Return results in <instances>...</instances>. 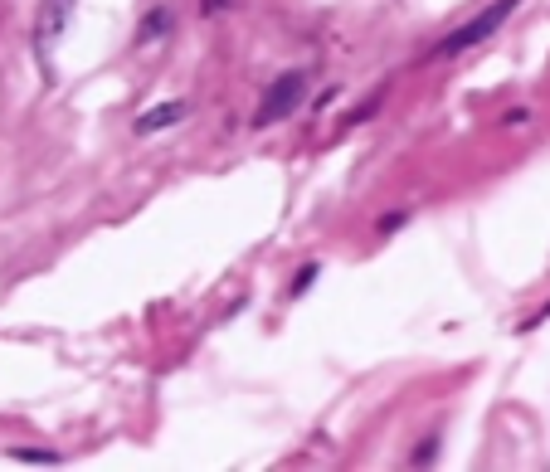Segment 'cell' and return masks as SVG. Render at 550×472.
<instances>
[{
	"instance_id": "4",
	"label": "cell",
	"mask_w": 550,
	"mask_h": 472,
	"mask_svg": "<svg viewBox=\"0 0 550 472\" xmlns=\"http://www.w3.org/2000/svg\"><path fill=\"white\" fill-rule=\"evenodd\" d=\"M185 112H190V103H185V98H176V103H156V108H147L142 117H137V137H151V132H166V127H176Z\"/></svg>"
},
{
	"instance_id": "5",
	"label": "cell",
	"mask_w": 550,
	"mask_h": 472,
	"mask_svg": "<svg viewBox=\"0 0 550 472\" xmlns=\"http://www.w3.org/2000/svg\"><path fill=\"white\" fill-rule=\"evenodd\" d=\"M166 30H171V10L156 5V10H147V20H142L137 39H142V44H156V39H166Z\"/></svg>"
},
{
	"instance_id": "7",
	"label": "cell",
	"mask_w": 550,
	"mask_h": 472,
	"mask_svg": "<svg viewBox=\"0 0 550 472\" xmlns=\"http://www.w3.org/2000/svg\"><path fill=\"white\" fill-rule=\"evenodd\" d=\"M317 273H322V268H317V263H307V268H297V283H293V297H302V292L312 288V283H317Z\"/></svg>"
},
{
	"instance_id": "2",
	"label": "cell",
	"mask_w": 550,
	"mask_h": 472,
	"mask_svg": "<svg viewBox=\"0 0 550 472\" xmlns=\"http://www.w3.org/2000/svg\"><path fill=\"white\" fill-rule=\"evenodd\" d=\"M302 98H307V73L302 69H288L273 78V88L263 93V103L254 112V127H273V122H288L297 108H302Z\"/></svg>"
},
{
	"instance_id": "8",
	"label": "cell",
	"mask_w": 550,
	"mask_h": 472,
	"mask_svg": "<svg viewBox=\"0 0 550 472\" xmlns=\"http://www.w3.org/2000/svg\"><path fill=\"white\" fill-rule=\"evenodd\" d=\"M234 0H205V15H220V10H229Z\"/></svg>"
},
{
	"instance_id": "1",
	"label": "cell",
	"mask_w": 550,
	"mask_h": 472,
	"mask_svg": "<svg viewBox=\"0 0 550 472\" xmlns=\"http://www.w3.org/2000/svg\"><path fill=\"white\" fill-rule=\"evenodd\" d=\"M516 5H521V0H492L487 10H477L473 20H463L458 30H448V35L434 44V59H458V54H468V49L482 44L487 35H497V30L516 15Z\"/></svg>"
},
{
	"instance_id": "6",
	"label": "cell",
	"mask_w": 550,
	"mask_h": 472,
	"mask_svg": "<svg viewBox=\"0 0 550 472\" xmlns=\"http://www.w3.org/2000/svg\"><path fill=\"white\" fill-rule=\"evenodd\" d=\"M10 458H20V463H59V453H49V448H15Z\"/></svg>"
},
{
	"instance_id": "3",
	"label": "cell",
	"mask_w": 550,
	"mask_h": 472,
	"mask_svg": "<svg viewBox=\"0 0 550 472\" xmlns=\"http://www.w3.org/2000/svg\"><path fill=\"white\" fill-rule=\"evenodd\" d=\"M74 5L78 0H39L35 10V54L49 64V54L59 49V39L69 30V20H74Z\"/></svg>"
}]
</instances>
